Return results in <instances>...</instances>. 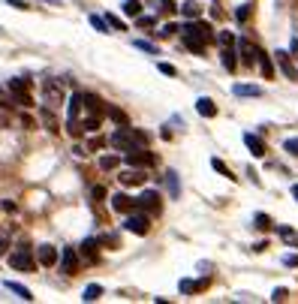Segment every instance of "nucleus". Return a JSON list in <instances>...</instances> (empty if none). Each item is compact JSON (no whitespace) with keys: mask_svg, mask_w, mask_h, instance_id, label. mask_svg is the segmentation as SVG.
Here are the masks:
<instances>
[{"mask_svg":"<svg viewBox=\"0 0 298 304\" xmlns=\"http://www.w3.org/2000/svg\"><path fill=\"white\" fill-rule=\"evenodd\" d=\"M181 31H184V45H187L193 54H202L205 45H211V42L217 39L214 31H211V24H208V21H199V18H190V24H184Z\"/></svg>","mask_w":298,"mask_h":304,"instance_id":"f257e3e1","label":"nucleus"},{"mask_svg":"<svg viewBox=\"0 0 298 304\" xmlns=\"http://www.w3.org/2000/svg\"><path fill=\"white\" fill-rule=\"evenodd\" d=\"M109 142H112V148H118V151H124V154H132V151L148 148V133L132 130V127H121V130H115V133H112Z\"/></svg>","mask_w":298,"mask_h":304,"instance_id":"f03ea898","label":"nucleus"},{"mask_svg":"<svg viewBox=\"0 0 298 304\" xmlns=\"http://www.w3.org/2000/svg\"><path fill=\"white\" fill-rule=\"evenodd\" d=\"M9 265H12L15 271H33V268H36V259L31 256L28 244H18V250H15V253H9Z\"/></svg>","mask_w":298,"mask_h":304,"instance_id":"7ed1b4c3","label":"nucleus"},{"mask_svg":"<svg viewBox=\"0 0 298 304\" xmlns=\"http://www.w3.org/2000/svg\"><path fill=\"white\" fill-rule=\"evenodd\" d=\"M42 97H45V102H48L51 108H61V105H64V85H61L58 78H48L45 88H42Z\"/></svg>","mask_w":298,"mask_h":304,"instance_id":"20e7f679","label":"nucleus"},{"mask_svg":"<svg viewBox=\"0 0 298 304\" xmlns=\"http://www.w3.org/2000/svg\"><path fill=\"white\" fill-rule=\"evenodd\" d=\"M124 229L132 232V235H148V232H151V217H148V214L132 211L130 217H127V223H124Z\"/></svg>","mask_w":298,"mask_h":304,"instance_id":"39448f33","label":"nucleus"},{"mask_svg":"<svg viewBox=\"0 0 298 304\" xmlns=\"http://www.w3.org/2000/svg\"><path fill=\"white\" fill-rule=\"evenodd\" d=\"M136 205H139V211H148V214H160V193L157 190H145L139 199H136Z\"/></svg>","mask_w":298,"mask_h":304,"instance_id":"423d86ee","label":"nucleus"},{"mask_svg":"<svg viewBox=\"0 0 298 304\" xmlns=\"http://www.w3.org/2000/svg\"><path fill=\"white\" fill-rule=\"evenodd\" d=\"M238 54H241V64L244 67H253L259 61V48L250 42V39H238Z\"/></svg>","mask_w":298,"mask_h":304,"instance_id":"0eeeda50","label":"nucleus"},{"mask_svg":"<svg viewBox=\"0 0 298 304\" xmlns=\"http://www.w3.org/2000/svg\"><path fill=\"white\" fill-rule=\"evenodd\" d=\"M112 208H115L118 214H132V211H139L136 199H130L127 193H115V196H112Z\"/></svg>","mask_w":298,"mask_h":304,"instance_id":"6e6552de","label":"nucleus"},{"mask_svg":"<svg viewBox=\"0 0 298 304\" xmlns=\"http://www.w3.org/2000/svg\"><path fill=\"white\" fill-rule=\"evenodd\" d=\"M274 61H277V67L283 69V75H286V78L298 81V69L292 67V61H289V51H274Z\"/></svg>","mask_w":298,"mask_h":304,"instance_id":"1a4fd4ad","label":"nucleus"},{"mask_svg":"<svg viewBox=\"0 0 298 304\" xmlns=\"http://www.w3.org/2000/svg\"><path fill=\"white\" fill-rule=\"evenodd\" d=\"M124 157H127V163L136 166V169H142V166H154V154H148V148L132 151V154H124Z\"/></svg>","mask_w":298,"mask_h":304,"instance_id":"9d476101","label":"nucleus"},{"mask_svg":"<svg viewBox=\"0 0 298 304\" xmlns=\"http://www.w3.org/2000/svg\"><path fill=\"white\" fill-rule=\"evenodd\" d=\"M36 259H39V265H55L61 256H58V247H51V244H39V247H36Z\"/></svg>","mask_w":298,"mask_h":304,"instance_id":"9b49d317","label":"nucleus"},{"mask_svg":"<svg viewBox=\"0 0 298 304\" xmlns=\"http://www.w3.org/2000/svg\"><path fill=\"white\" fill-rule=\"evenodd\" d=\"M75 268H78V253L72 247H64V253H61V271L64 274H75Z\"/></svg>","mask_w":298,"mask_h":304,"instance_id":"f8f14e48","label":"nucleus"},{"mask_svg":"<svg viewBox=\"0 0 298 304\" xmlns=\"http://www.w3.org/2000/svg\"><path fill=\"white\" fill-rule=\"evenodd\" d=\"M118 178H121V184H124V187H136V184H145V178H148V175H145V172H139L136 166H130L127 172H121Z\"/></svg>","mask_w":298,"mask_h":304,"instance_id":"ddd939ff","label":"nucleus"},{"mask_svg":"<svg viewBox=\"0 0 298 304\" xmlns=\"http://www.w3.org/2000/svg\"><path fill=\"white\" fill-rule=\"evenodd\" d=\"M82 102H85V112H88V115H99V118H102L105 102L99 100V97H94V94H82Z\"/></svg>","mask_w":298,"mask_h":304,"instance_id":"4468645a","label":"nucleus"},{"mask_svg":"<svg viewBox=\"0 0 298 304\" xmlns=\"http://www.w3.org/2000/svg\"><path fill=\"white\" fill-rule=\"evenodd\" d=\"M244 145L250 148V154H253V157H265V145H262V139H259V135L244 133Z\"/></svg>","mask_w":298,"mask_h":304,"instance_id":"2eb2a0df","label":"nucleus"},{"mask_svg":"<svg viewBox=\"0 0 298 304\" xmlns=\"http://www.w3.org/2000/svg\"><path fill=\"white\" fill-rule=\"evenodd\" d=\"M196 112L202 115V118H214V115H217V105H214V100H208V97H199Z\"/></svg>","mask_w":298,"mask_h":304,"instance_id":"dca6fc26","label":"nucleus"},{"mask_svg":"<svg viewBox=\"0 0 298 304\" xmlns=\"http://www.w3.org/2000/svg\"><path fill=\"white\" fill-rule=\"evenodd\" d=\"M232 94L235 97H262V88L259 85H235Z\"/></svg>","mask_w":298,"mask_h":304,"instance_id":"f3484780","label":"nucleus"},{"mask_svg":"<svg viewBox=\"0 0 298 304\" xmlns=\"http://www.w3.org/2000/svg\"><path fill=\"white\" fill-rule=\"evenodd\" d=\"M220 61H223V67L229 69V72L238 67V58H235V45H223V51H220Z\"/></svg>","mask_w":298,"mask_h":304,"instance_id":"a211bd4d","label":"nucleus"},{"mask_svg":"<svg viewBox=\"0 0 298 304\" xmlns=\"http://www.w3.org/2000/svg\"><path fill=\"white\" fill-rule=\"evenodd\" d=\"M105 115L118 124V127H130V121H127V115L121 112V108H115V105H105Z\"/></svg>","mask_w":298,"mask_h":304,"instance_id":"6ab92c4d","label":"nucleus"},{"mask_svg":"<svg viewBox=\"0 0 298 304\" xmlns=\"http://www.w3.org/2000/svg\"><path fill=\"white\" fill-rule=\"evenodd\" d=\"M97 247H99L97 238H85V241H82V256H85V259H94V256H97Z\"/></svg>","mask_w":298,"mask_h":304,"instance_id":"aec40b11","label":"nucleus"},{"mask_svg":"<svg viewBox=\"0 0 298 304\" xmlns=\"http://www.w3.org/2000/svg\"><path fill=\"white\" fill-rule=\"evenodd\" d=\"M3 286H6V289H9V292H15V295H18V298H24V301H33L31 289H24V286H21V283H12V280H6V283H3Z\"/></svg>","mask_w":298,"mask_h":304,"instance_id":"412c9836","label":"nucleus"},{"mask_svg":"<svg viewBox=\"0 0 298 304\" xmlns=\"http://www.w3.org/2000/svg\"><path fill=\"white\" fill-rule=\"evenodd\" d=\"M256 64H259V69H262L265 78H274V64H271V58H268L265 51H259V61H256Z\"/></svg>","mask_w":298,"mask_h":304,"instance_id":"4be33fe9","label":"nucleus"},{"mask_svg":"<svg viewBox=\"0 0 298 304\" xmlns=\"http://www.w3.org/2000/svg\"><path fill=\"white\" fill-rule=\"evenodd\" d=\"M118 163H121V157H115V154H105V157H99V169H102V172L118 169Z\"/></svg>","mask_w":298,"mask_h":304,"instance_id":"5701e85b","label":"nucleus"},{"mask_svg":"<svg viewBox=\"0 0 298 304\" xmlns=\"http://www.w3.org/2000/svg\"><path fill=\"white\" fill-rule=\"evenodd\" d=\"M181 12H184L187 18H199V15H202V6H199L196 0H187V3L181 6Z\"/></svg>","mask_w":298,"mask_h":304,"instance_id":"b1692460","label":"nucleus"},{"mask_svg":"<svg viewBox=\"0 0 298 304\" xmlns=\"http://www.w3.org/2000/svg\"><path fill=\"white\" fill-rule=\"evenodd\" d=\"M124 12L132 15V18H139V15H142V3H139V0H124Z\"/></svg>","mask_w":298,"mask_h":304,"instance_id":"393cba45","label":"nucleus"},{"mask_svg":"<svg viewBox=\"0 0 298 304\" xmlns=\"http://www.w3.org/2000/svg\"><path fill=\"white\" fill-rule=\"evenodd\" d=\"M99 295H102V286H97V283H91V286L85 289V295H82V298H85V301H97Z\"/></svg>","mask_w":298,"mask_h":304,"instance_id":"a878e982","label":"nucleus"},{"mask_svg":"<svg viewBox=\"0 0 298 304\" xmlns=\"http://www.w3.org/2000/svg\"><path fill=\"white\" fill-rule=\"evenodd\" d=\"M166 184H169V193H172V196H178V193H181V187H178V175H175V172H169V175H166Z\"/></svg>","mask_w":298,"mask_h":304,"instance_id":"bb28decb","label":"nucleus"},{"mask_svg":"<svg viewBox=\"0 0 298 304\" xmlns=\"http://www.w3.org/2000/svg\"><path fill=\"white\" fill-rule=\"evenodd\" d=\"M211 166H214V172H220V175H223V178H235V175H232V172H229V166H226V163H223V160H217V157H214V160H211Z\"/></svg>","mask_w":298,"mask_h":304,"instance_id":"cd10ccee","label":"nucleus"},{"mask_svg":"<svg viewBox=\"0 0 298 304\" xmlns=\"http://www.w3.org/2000/svg\"><path fill=\"white\" fill-rule=\"evenodd\" d=\"M181 6L175 3V0H160V12H166V15H175Z\"/></svg>","mask_w":298,"mask_h":304,"instance_id":"c85d7f7f","label":"nucleus"},{"mask_svg":"<svg viewBox=\"0 0 298 304\" xmlns=\"http://www.w3.org/2000/svg\"><path fill=\"white\" fill-rule=\"evenodd\" d=\"M91 24H94V31H99V34H109V21H105V18L91 15Z\"/></svg>","mask_w":298,"mask_h":304,"instance_id":"c756f323","label":"nucleus"},{"mask_svg":"<svg viewBox=\"0 0 298 304\" xmlns=\"http://www.w3.org/2000/svg\"><path fill=\"white\" fill-rule=\"evenodd\" d=\"M253 226H256V229H271V217H268V214H256V217H253Z\"/></svg>","mask_w":298,"mask_h":304,"instance_id":"7c9ffc66","label":"nucleus"},{"mask_svg":"<svg viewBox=\"0 0 298 304\" xmlns=\"http://www.w3.org/2000/svg\"><path fill=\"white\" fill-rule=\"evenodd\" d=\"M132 45H136V48H142V51H148V54H157V45H154V42H148V39H136Z\"/></svg>","mask_w":298,"mask_h":304,"instance_id":"2f4dec72","label":"nucleus"},{"mask_svg":"<svg viewBox=\"0 0 298 304\" xmlns=\"http://www.w3.org/2000/svg\"><path fill=\"white\" fill-rule=\"evenodd\" d=\"M283 151H289L292 157H298V139H286V142H283Z\"/></svg>","mask_w":298,"mask_h":304,"instance_id":"473e14b6","label":"nucleus"},{"mask_svg":"<svg viewBox=\"0 0 298 304\" xmlns=\"http://www.w3.org/2000/svg\"><path fill=\"white\" fill-rule=\"evenodd\" d=\"M235 18H238V21H247V18H250V6H238V9H235Z\"/></svg>","mask_w":298,"mask_h":304,"instance_id":"72a5a7b5","label":"nucleus"},{"mask_svg":"<svg viewBox=\"0 0 298 304\" xmlns=\"http://www.w3.org/2000/svg\"><path fill=\"white\" fill-rule=\"evenodd\" d=\"M105 21H109V27H115V31H124V21H121L118 15H105Z\"/></svg>","mask_w":298,"mask_h":304,"instance_id":"f704fd0d","label":"nucleus"},{"mask_svg":"<svg viewBox=\"0 0 298 304\" xmlns=\"http://www.w3.org/2000/svg\"><path fill=\"white\" fill-rule=\"evenodd\" d=\"M181 292H184V295L196 292V280H181Z\"/></svg>","mask_w":298,"mask_h":304,"instance_id":"c9c22d12","label":"nucleus"},{"mask_svg":"<svg viewBox=\"0 0 298 304\" xmlns=\"http://www.w3.org/2000/svg\"><path fill=\"white\" fill-rule=\"evenodd\" d=\"M217 39H220V45H235V36H232L229 31H223V34H217Z\"/></svg>","mask_w":298,"mask_h":304,"instance_id":"e433bc0d","label":"nucleus"},{"mask_svg":"<svg viewBox=\"0 0 298 304\" xmlns=\"http://www.w3.org/2000/svg\"><path fill=\"white\" fill-rule=\"evenodd\" d=\"M286 295H289V292L280 286V289H274V292H271V301H286Z\"/></svg>","mask_w":298,"mask_h":304,"instance_id":"4c0bfd02","label":"nucleus"},{"mask_svg":"<svg viewBox=\"0 0 298 304\" xmlns=\"http://www.w3.org/2000/svg\"><path fill=\"white\" fill-rule=\"evenodd\" d=\"M157 69H160L163 75H175V72H178V69L172 67V64H157Z\"/></svg>","mask_w":298,"mask_h":304,"instance_id":"58836bf2","label":"nucleus"},{"mask_svg":"<svg viewBox=\"0 0 298 304\" xmlns=\"http://www.w3.org/2000/svg\"><path fill=\"white\" fill-rule=\"evenodd\" d=\"M283 265H289V268H298V256H295V253H289V256H283Z\"/></svg>","mask_w":298,"mask_h":304,"instance_id":"ea45409f","label":"nucleus"},{"mask_svg":"<svg viewBox=\"0 0 298 304\" xmlns=\"http://www.w3.org/2000/svg\"><path fill=\"white\" fill-rule=\"evenodd\" d=\"M139 27H154V18L151 15H139Z\"/></svg>","mask_w":298,"mask_h":304,"instance_id":"a19ab883","label":"nucleus"},{"mask_svg":"<svg viewBox=\"0 0 298 304\" xmlns=\"http://www.w3.org/2000/svg\"><path fill=\"white\" fill-rule=\"evenodd\" d=\"M0 105H15V100H12L6 91H0Z\"/></svg>","mask_w":298,"mask_h":304,"instance_id":"79ce46f5","label":"nucleus"},{"mask_svg":"<svg viewBox=\"0 0 298 304\" xmlns=\"http://www.w3.org/2000/svg\"><path fill=\"white\" fill-rule=\"evenodd\" d=\"M6 3H9V6H15V9H28V3H24V0H6Z\"/></svg>","mask_w":298,"mask_h":304,"instance_id":"37998d69","label":"nucleus"},{"mask_svg":"<svg viewBox=\"0 0 298 304\" xmlns=\"http://www.w3.org/2000/svg\"><path fill=\"white\" fill-rule=\"evenodd\" d=\"M175 31H178V27H175V24H166L163 31H160V36H172V34H175Z\"/></svg>","mask_w":298,"mask_h":304,"instance_id":"c03bdc74","label":"nucleus"},{"mask_svg":"<svg viewBox=\"0 0 298 304\" xmlns=\"http://www.w3.org/2000/svg\"><path fill=\"white\" fill-rule=\"evenodd\" d=\"M6 247H9V241H6V235H0V256L6 253Z\"/></svg>","mask_w":298,"mask_h":304,"instance_id":"a18cd8bd","label":"nucleus"},{"mask_svg":"<svg viewBox=\"0 0 298 304\" xmlns=\"http://www.w3.org/2000/svg\"><path fill=\"white\" fill-rule=\"evenodd\" d=\"M102 196H105V190H102V187H94V199H97V202H99Z\"/></svg>","mask_w":298,"mask_h":304,"instance_id":"49530a36","label":"nucleus"},{"mask_svg":"<svg viewBox=\"0 0 298 304\" xmlns=\"http://www.w3.org/2000/svg\"><path fill=\"white\" fill-rule=\"evenodd\" d=\"M292 51H295V58H298V39H292Z\"/></svg>","mask_w":298,"mask_h":304,"instance_id":"de8ad7c7","label":"nucleus"},{"mask_svg":"<svg viewBox=\"0 0 298 304\" xmlns=\"http://www.w3.org/2000/svg\"><path fill=\"white\" fill-rule=\"evenodd\" d=\"M292 196H295V199H298V184H295V187H292Z\"/></svg>","mask_w":298,"mask_h":304,"instance_id":"09e8293b","label":"nucleus"},{"mask_svg":"<svg viewBox=\"0 0 298 304\" xmlns=\"http://www.w3.org/2000/svg\"><path fill=\"white\" fill-rule=\"evenodd\" d=\"M51 3H58V0H51Z\"/></svg>","mask_w":298,"mask_h":304,"instance_id":"8fccbe9b","label":"nucleus"}]
</instances>
